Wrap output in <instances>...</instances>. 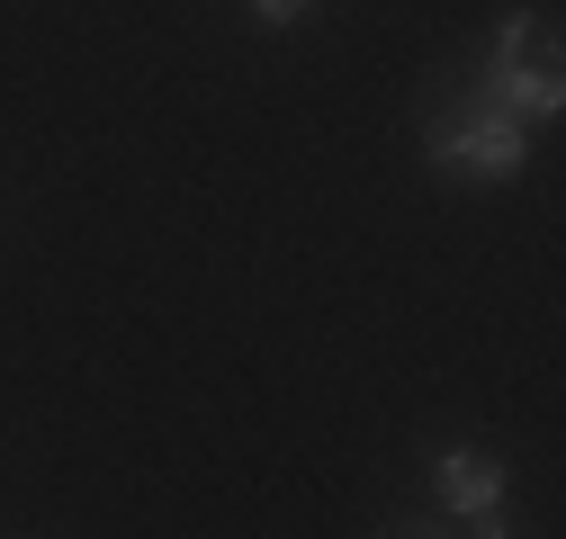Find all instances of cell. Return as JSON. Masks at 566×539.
<instances>
[{"label": "cell", "mask_w": 566, "mask_h": 539, "mask_svg": "<svg viewBox=\"0 0 566 539\" xmlns=\"http://www.w3.org/2000/svg\"><path fill=\"white\" fill-rule=\"evenodd\" d=\"M432 162L450 180H485V189H504L531 171V135L513 108H494V99H468L450 126H432Z\"/></svg>", "instance_id": "cell-1"}, {"label": "cell", "mask_w": 566, "mask_h": 539, "mask_svg": "<svg viewBox=\"0 0 566 539\" xmlns=\"http://www.w3.org/2000/svg\"><path fill=\"white\" fill-rule=\"evenodd\" d=\"M432 495H441L450 521H468V530H485V539L513 530V521H504L513 477H504V458H485V450H441V458H432Z\"/></svg>", "instance_id": "cell-2"}, {"label": "cell", "mask_w": 566, "mask_h": 539, "mask_svg": "<svg viewBox=\"0 0 566 539\" xmlns=\"http://www.w3.org/2000/svg\"><path fill=\"white\" fill-rule=\"evenodd\" d=\"M476 99L513 108V117H557L566 108V73H557V54H513V63H485L476 73Z\"/></svg>", "instance_id": "cell-3"}, {"label": "cell", "mask_w": 566, "mask_h": 539, "mask_svg": "<svg viewBox=\"0 0 566 539\" xmlns=\"http://www.w3.org/2000/svg\"><path fill=\"white\" fill-rule=\"evenodd\" d=\"M324 0H243V19L252 28H297V19H315Z\"/></svg>", "instance_id": "cell-4"}]
</instances>
